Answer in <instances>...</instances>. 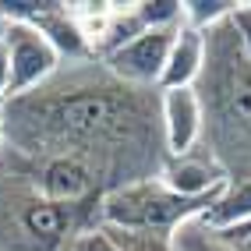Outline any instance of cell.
I'll return each instance as SVG.
<instances>
[{
  "mask_svg": "<svg viewBox=\"0 0 251 251\" xmlns=\"http://www.w3.org/2000/svg\"><path fill=\"white\" fill-rule=\"evenodd\" d=\"M7 156L25 166L71 159L99 180L103 195L159 177L166 142L159 89H135L103 60L60 64V71L4 103Z\"/></svg>",
  "mask_w": 251,
  "mask_h": 251,
  "instance_id": "6da1fadb",
  "label": "cell"
},
{
  "mask_svg": "<svg viewBox=\"0 0 251 251\" xmlns=\"http://www.w3.org/2000/svg\"><path fill=\"white\" fill-rule=\"evenodd\" d=\"M202 99V149L226 170V180H251V64L241 53L230 18L205 32V68L195 85Z\"/></svg>",
  "mask_w": 251,
  "mask_h": 251,
  "instance_id": "7a4b0ae2",
  "label": "cell"
},
{
  "mask_svg": "<svg viewBox=\"0 0 251 251\" xmlns=\"http://www.w3.org/2000/svg\"><path fill=\"white\" fill-rule=\"evenodd\" d=\"M96 223L57 205L11 159H0V251H71L78 233Z\"/></svg>",
  "mask_w": 251,
  "mask_h": 251,
  "instance_id": "3957f363",
  "label": "cell"
},
{
  "mask_svg": "<svg viewBox=\"0 0 251 251\" xmlns=\"http://www.w3.org/2000/svg\"><path fill=\"white\" fill-rule=\"evenodd\" d=\"M223 195V191H220ZM220 195L184 198L170 191L159 177L124 184L99 202V226L110 230H142V233H174L180 223L205 216Z\"/></svg>",
  "mask_w": 251,
  "mask_h": 251,
  "instance_id": "277c9868",
  "label": "cell"
},
{
  "mask_svg": "<svg viewBox=\"0 0 251 251\" xmlns=\"http://www.w3.org/2000/svg\"><path fill=\"white\" fill-rule=\"evenodd\" d=\"M4 46H7V64H11V96H25L39 89L60 71V53L53 50L43 32L28 22H7L4 25Z\"/></svg>",
  "mask_w": 251,
  "mask_h": 251,
  "instance_id": "5b68a950",
  "label": "cell"
},
{
  "mask_svg": "<svg viewBox=\"0 0 251 251\" xmlns=\"http://www.w3.org/2000/svg\"><path fill=\"white\" fill-rule=\"evenodd\" d=\"M180 25L174 28H145L138 39H131L124 50L110 53L103 64L113 78H121L124 85H135V89H159L163 81V68H166V57H170V46L177 39Z\"/></svg>",
  "mask_w": 251,
  "mask_h": 251,
  "instance_id": "8992f818",
  "label": "cell"
},
{
  "mask_svg": "<svg viewBox=\"0 0 251 251\" xmlns=\"http://www.w3.org/2000/svg\"><path fill=\"white\" fill-rule=\"evenodd\" d=\"M159 124L166 156H188L202 145V99L195 89H159Z\"/></svg>",
  "mask_w": 251,
  "mask_h": 251,
  "instance_id": "52a82bcc",
  "label": "cell"
},
{
  "mask_svg": "<svg viewBox=\"0 0 251 251\" xmlns=\"http://www.w3.org/2000/svg\"><path fill=\"white\" fill-rule=\"evenodd\" d=\"M159 180L166 184L170 191L184 195V198H202V195H220L226 188V170L216 163L202 145L188 156H166Z\"/></svg>",
  "mask_w": 251,
  "mask_h": 251,
  "instance_id": "ba28073f",
  "label": "cell"
},
{
  "mask_svg": "<svg viewBox=\"0 0 251 251\" xmlns=\"http://www.w3.org/2000/svg\"><path fill=\"white\" fill-rule=\"evenodd\" d=\"M202 68H205V32L180 25L170 46V57H166L159 89H195L202 78Z\"/></svg>",
  "mask_w": 251,
  "mask_h": 251,
  "instance_id": "9c48e42d",
  "label": "cell"
},
{
  "mask_svg": "<svg viewBox=\"0 0 251 251\" xmlns=\"http://www.w3.org/2000/svg\"><path fill=\"white\" fill-rule=\"evenodd\" d=\"M202 220L216 230H237L251 223V180H237V184H226L223 195L209 205V212Z\"/></svg>",
  "mask_w": 251,
  "mask_h": 251,
  "instance_id": "30bf717a",
  "label": "cell"
},
{
  "mask_svg": "<svg viewBox=\"0 0 251 251\" xmlns=\"http://www.w3.org/2000/svg\"><path fill=\"white\" fill-rule=\"evenodd\" d=\"M170 237H174V251H244L241 244L226 241L216 226H209L202 216H198V220L180 223Z\"/></svg>",
  "mask_w": 251,
  "mask_h": 251,
  "instance_id": "8fae6325",
  "label": "cell"
},
{
  "mask_svg": "<svg viewBox=\"0 0 251 251\" xmlns=\"http://www.w3.org/2000/svg\"><path fill=\"white\" fill-rule=\"evenodd\" d=\"M233 7H237V0H188L184 4V25L209 32L216 25H223L233 14Z\"/></svg>",
  "mask_w": 251,
  "mask_h": 251,
  "instance_id": "7c38bea8",
  "label": "cell"
},
{
  "mask_svg": "<svg viewBox=\"0 0 251 251\" xmlns=\"http://www.w3.org/2000/svg\"><path fill=\"white\" fill-rule=\"evenodd\" d=\"M110 230V226H106ZM110 237L121 244V251H174L170 233H142V230H110Z\"/></svg>",
  "mask_w": 251,
  "mask_h": 251,
  "instance_id": "4fadbf2b",
  "label": "cell"
},
{
  "mask_svg": "<svg viewBox=\"0 0 251 251\" xmlns=\"http://www.w3.org/2000/svg\"><path fill=\"white\" fill-rule=\"evenodd\" d=\"M230 25H233V36H237V43H241L244 60L251 64V0H241V4L233 7Z\"/></svg>",
  "mask_w": 251,
  "mask_h": 251,
  "instance_id": "5bb4252c",
  "label": "cell"
},
{
  "mask_svg": "<svg viewBox=\"0 0 251 251\" xmlns=\"http://www.w3.org/2000/svg\"><path fill=\"white\" fill-rule=\"evenodd\" d=\"M71 251H121V244L110 237L106 226H92V230H85V233L75 237Z\"/></svg>",
  "mask_w": 251,
  "mask_h": 251,
  "instance_id": "9a60e30c",
  "label": "cell"
},
{
  "mask_svg": "<svg viewBox=\"0 0 251 251\" xmlns=\"http://www.w3.org/2000/svg\"><path fill=\"white\" fill-rule=\"evenodd\" d=\"M11 92V64H7V46H4V32H0V103Z\"/></svg>",
  "mask_w": 251,
  "mask_h": 251,
  "instance_id": "2e32d148",
  "label": "cell"
},
{
  "mask_svg": "<svg viewBox=\"0 0 251 251\" xmlns=\"http://www.w3.org/2000/svg\"><path fill=\"white\" fill-rule=\"evenodd\" d=\"M7 103V99H4ZM4 103H0V159H4V152H7V131H4Z\"/></svg>",
  "mask_w": 251,
  "mask_h": 251,
  "instance_id": "e0dca14e",
  "label": "cell"
},
{
  "mask_svg": "<svg viewBox=\"0 0 251 251\" xmlns=\"http://www.w3.org/2000/svg\"><path fill=\"white\" fill-rule=\"evenodd\" d=\"M4 25H7V18H4V11H0V32H4Z\"/></svg>",
  "mask_w": 251,
  "mask_h": 251,
  "instance_id": "ac0fdd59",
  "label": "cell"
},
{
  "mask_svg": "<svg viewBox=\"0 0 251 251\" xmlns=\"http://www.w3.org/2000/svg\"><path fill=\"white\" fill-rule=\"evenodd\" d=\"M241 248H244V251H251V237H248V241H241Z\"/></svg>",
  "mask_w": 251,
  "mask_h": 251,
  "instance_id": "d6986e66",
  "label": "cell"
}]
</instances>
